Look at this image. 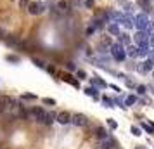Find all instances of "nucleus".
Masks as SVG:
<instances>
[{
    "label": "nucleus",
    "mask_w": 154,
    "mask_h": 149,
    "mask_svg": "<svg viewBox=\"0 0 154 149\" xmlns=\"http://www.w3.org/2000/svg\"><path fill=\"white\" fill-rule=\"evenodd\" d=\"M111 56L116 59V61H125V57H126V52H125V49H123V45L121 44H113L111 45Z\"/></svg>",
    "instance_id": "1"
},
{
    "label": "nucleus",
    "mask_w": 154,
    "mask_h": 149,
    "mask_svg": "<svg viewBox=\"0 0 154 149\" xmlns=\"http://www.w3.org/2000/svg\"><path fill=\"white\" fill-rule=\"evenodd\" d=\"M134 23H135V28L139 31H144L149 25V19H147V14H137L135 19H134Z\"/></svg>",
    "instance_id": "2"
},
{
    "label": "nucleus",
    "mask_w": 154,
    "mask_h": 149,
    "mask_svg": "<svg viewBox=\"0 0 154 149\" xmlns=\"http://www.w3.org/2000/svg\"><path fill=\"white\" fill-rule=\"evenodd\" d=\"M28 11H30V14L38 16V14H43V12H45V5L40 4V2H31L30 7H28Z\"/></svg>",
    "instance_id": "3"
},
{
    "label": "nucleus",
    "mask_w": 154,
    "mask_h": 149,
    "mask_svg": "<svg viewBox=\"0 0 154 149\" xmlns=\"http://www.w3.org/2000/svg\"><path fill=\"white\" fill-rule=\"evenodd\" d=\"M71 123H73V125H76V126H87V125H89V120H87V116H85V115L76 113V115H73V116H71Z\"/></svg>",
    "instance_id": "4"
},
{
    "label": "nucleus",
    "mask_w": 154,
    "mask_h": 149,
    "mask_svg": "<svg viewBox=\"0 0 154 149\" xmlns=\"http://www.w3.org/2000/svg\"><path fill=\"white\" fill-rule=\"evenodd\" d=\"M28 116H31L35 121H42V123H43V118H45V111H43L42 108H33V109L28 113Z\"/></svg>",
    "instance_id": "5"
},
{
    "label": "nucleus",
    "mask_w": 154,
    "mask_h": 149,
    "mask_svg": "<svg viewBox=\"0 0 154 149\" xmlns=\"http://www.w3.org/2000/svg\"><path fill=\"white\" fill-rule=\"evenodd\" d=\"M94 137L100 142V140H106L107 137H111V135H109V132L104 128V126H97V128L94 130Z\"/></svg>",
    "instance_id": "6"
},
{
    "label": "nucleus",
    "mask_w": 154,
    "mask_h": 149,
    "mask_svg": "<svg viewBox=\"0 0 154 149\" xmlns=\"http://www.w3.org/2000/svg\"><path fill=\"white\" fill-rule=\"evenodd\" d=\"M135 44H137L139 47H142V45H149V36H147L144 31H139V33L135 35Z\"/></svg>",
    "instance_id": "7"
},
{
    "label": "nucleus",
    "mask_w": 154,
    "mask_h": 149,
    "mask_svg": "<svg viewBox=\"0 0 154 149\" xmlns=\"http://www.w3.org/2000/svg\"><path fill=\"white\" fill-rule=\"evenodd\" d=\"M71 116H73V115H69L68 111H61L56 120H57L61 125H68V123H71Z\"/></svg>",
    "instance_id": "8"
},
{
    "label": "nucleus",
    "mask_w": 154,
    "mask_h": 149,
    "mask_svg": "<svg viewBox=\"0 0 154 149\" xmlns=\"http://www.w3.org/2000/svg\"><path fill=\"white\" fill-rule=\"evenodd\" d=\"M152 68H154V61H152V59H147L145 62H142V66H139V71L147 73V71H151Z\"/></svg>",
    "instance_id": "9"
},
{
    "label": "nucleus",
    "mask_w": 154,
    "mask_h": 149,
    "mask_svg": "<svg viewBox=\"0 0 154 149\" xmlns=\"http://www.w3.org/2000/svg\"><path fill=\"white\" fill-rule=\"evenodd\" d=\"M107 31H109V35L118 36V35H120V26H118V23H109V25H107Z\"/></svg>",
    "instance_id": "10"
},
{
    "label": "nucleus",
    "mask_w": 154,
    "mask_h": 149,
    "mask_svg": "<svg viewBox=\"0 0 154 149\" xmlns=\"http://www.w3.org/2000/svg\"><path fill=\"white\" fill-rule=\"evenodd\" d=\"M56 7L59 9V12H69V9H71V5L66 2V0H61V2H57Z\"/></svg>",
    "instance_id": "11"
},
{
    "label": "nucleus",
    "mask_w": 154,
    "mask_h": 149,
    "mask_svg": "<svg viewBox=\"0 0 154 149\" xmlns=\"http://www.w3.org/2000/svg\"><path fill=\"white\" fill-rule=\"evenodd\" d=\"M126 54H128L130 57H139V45H128Z\"/></svg>",
    "instance_id": "12"
},
{
    "label": "nucleus",
    "mask_w": 154,
    "mask_h": 149,
    "mask_svg": "<svg viewBox=\"0 0 154 149\" xmlns=\"http://www.w3.org/2000/svg\"><path fill=\"white\" fill-rule=\"evenodd\" d=\"M121 23H123V25H125V28H128V30L135 26V23H134V19H132L130 16H125V17H123V21H121Z\"/></svg>",
    "instance_id": "13"
},
{
    "label": "nucleus",
    "mask_w": 154,
    "mask_h": 149,
    "mask_svg": "<svg viewBox=\"0 0 154 149\" xmlns=\"http://www.w3.org/2000/svg\"><path fill=\"white\" fill-rule=\"evenodd\" d=\"M57 118V115H54V113H45V118H43V123L45 125H50L54 120Z\"/></svg>",
    "instance_id": "14"
},
{
    "label": "nucleus",
    "mask_w": 154,
    "mask_h": 149,
    "mask_svg": "<svg viewBox=\"0 0 154 149\" xmlns=\"http://www.w3.org/2000/svg\"><path fill=\"white\" fill-rule=\"evenodd\" d=\"M118 38H120V44H121V45H128V44H130V36H128L126 33H120Z\"/></svg>",
    "instance_id": "15"
},
{
    "label": "nucleus",
    "mask_w": 154,
    "mask_h": 149,
    "mask_svg": "<svg viewBox=\"0 0 154 149\" xmlns=\"http://www.w3.org/2000/svg\"><path fill=\"white\" fill-rule=\"evenodd\" d=\"M62 80H64V81H68V83H71L73 87H78V81H76L71 75H62Z\"/></svg>",
    "instance_id": "16"
},
{
    "label": "nucleus",
    "mask_w": 154,
    "mask_h": 149,
    "mask_svg": "<svg viewBox=\"0 0 154 149\" xmlns=\"http://www.w3.org/2000/svg\"><path fill=\"white\" fill-rule=\"evenodd\" d=\"M100 45H102V47H111V45H113L111 36H102V40H100Z\"/></svg>",
    "instance_id": "17"
},
{
    "label": "nucleus",
    "mask_w": 154,
    "mask_h": 149,
    "mask_svg": "<svg viewBox=\"0 0 154 149\" xmlns=\"http://www.w3.org/2000/svg\"><path fill=\"white\" fill-rule=\"evenodd\" d=\"M135 102H137V97H135V95H128V97H126V101H125V108H126V106L135 104Z\"/></svg>",
    "instance_id": "18"
},
{
    "label": "nucleus",
    "mask_w": 154,
    "mask_h": 149,
    "mask_svg": "<svg viewBox=\"0 0 154 149\" xmlns=\"http://www.w3.org/2000/svg\"><path fill=\"white\" fill-rule=\"evenodd\" d=\"M42 102H43V104H47V106H56V101H54V99H50V97H43V99H42Z\"/></svg>",
    "instance_id": "19"
},
{
    "label": "nucleus",
    "mask_w": 154,
    "mask_h": 149,
    "mask_svg": "<svg viewBox=\"0 0 154 149\" xmlns=\"http://www.w3.org/2000/svg\"><path fill=\"white\" fill-rule=\"evenodd\" d=\"M94 85H99V87H102V89H104V87H107V85H106V81H102L99 76H95V80H94Z\"/></svg>",
    "instance_id": "20"
},
{
    "label": "nucleus",
    "mask_w": 154,
    "mask_h": 149,
    "mask_svg": "<svg viewBox=\"0 0 154 149\" xmlns=\"http://www.w3.org/2000/svg\"><path fill=\"white\" fill-rule=\"evenodd\" d=\"M102 102H104V104L107 106V108H111V106H113V101H111V99H109V97H106V95L102 97Z\"/></svg>",
    "instance_id": "21"
},
{
    "label": "nucleus",
    "mask_w": 154,
    "mask_h": 149,
    "mask_svg": "<svg viewBox=\"0 0 154 149\" xmlns=\"http://www.w3.org/2000/svg\"><path fill=\"white\" fill-rule=\"evenodd\" d=\"M142 128H144L145 132H149V134H154V128H152L151 125H145V123H142Z\"/></svg>",
    "instance_id": "22"
},
{
    "label": "nucleus",
    "mask_w": 154,
    "mask_h": 149,
    "mask_svg": "<svg viewBox=\"0 0 154 149\" xmlns=\"http://www.w3.org/2000/svg\"><path fill=\"white\" fill-rule=\"evenodd\" d=\"M19 7L26 9V7H30V2H28V0H19Z\"/></svg>",
    "instance_id": "23"
},
{
    "label": "nucleus",
    "mask_w": 154,
    "mask_h": 149,
    "mask_svg": "<svg viewBox=\"0 0 154 149\" xmlns=\"http://www.w3.org/2000/svg\"><path fill=\"white\" fill-rule=\"evenodd\" d=\"M85 92L89 94V95H92V97H97V89H87Z\"/></svg>",
    "instance_id": "24"
},
{
    "label": "nucleus",
    "mask_w": 154,
    "mask_h": 149,
    "mask_svg": "<svg viewBox=\"0 0 154 149\" xmlns=\"http://www.w3.org/2000/svg\"><path fill=\"white\" fill-rule=\"evenodd\" d=\"M107 125H109V126H111V128H113V130H116V128H118V123H116L114 120H107Z\"/></svg>",
    "instance_id": "25"
},
{
    "label": "nucleus",
    "mask_w": 154,
    "mask_h": 149,
    "mask_svg": "<svg viewBox=\"0 0 154 149\" xmlns=\"http://www.w3.org/2000/svg\"><path fill=\"white\" fill-rule=\"evenodd\" d=\"M132 134H134V135H140V128H139V126H132Z\"/></svg>",
    "instance_id": "26"
},
{
    "label": "nucleus",
    "mask_w": 154,
    "mask_h": 149,
    "mask_svg": "<svg viewBox=\"0 0 154 149\" xmlns=\"http://www.w3.org/2000/svg\"><path fill=\"white\" fill-rule=\"evenodd\" d=\"M85 7L92 9V7H94V0H85Z\"/></svg>",
    "instance_id": "27"
},
{
    "label": "nucleus",
    "mask_w": 154,
    "mask_h": 149,
    "mask_svg": "<svg viewBox=\"0 0 154 149\" xmlns=\"http://www.w3.org/2000/svg\"><path fill=\"white\" fill-rule=\"evenodd\" d=\"M137 92H139V94H145V87H144V85H139V87H137Z\"/></svg>",
    "instance_id": "28"
},
{
    "label": "nucleus",
    "mask_w": 154,
    "mask_h": 149,
    "mask_svg": "<svg viewBox=\"0 0 154 149\" xmlns=\"http://www.w3.org/2000/svg\"><path fill=\"white\" fill-rule=\"evenodd\" d=\"M5 109H7V108H5V104H4V101H2V99H0V113H4Z\"/></svg>",
    "instance_id": "29"
},
{
    "label": "nucleus",
    "mask_w": 154,
    "mask_h": 149,
    "mask_svg": "<svg viewBox=\"0 0 154 149\" xmlns=\"http://www.w3.org/2000/svg\"><path fill=\"white\" fill-rule=\"evenodd\" d=\"M23 99H36V97H35V95H31V94H24V95H23Z\"/></svg>",
    "instance_id": "30"
},
{
    "label": "nucleus",
    "mask_w": 154,
    "mask_h": 149,
    "mask_svg": "<svg viewBox=\"0 0 154 149\" xmlns=\"http://www.w3.org/2000/svg\"><path fill=\"white\" fill-rule=\"evenodd\" d=\"M149 44H151V45H152V47H154V33H152V35H151V36H149Z\"/></svg>",
    "instance_id": "31"
},
{
    "label": "nucleus",
    "mask_w": 154,
    "mask_h": 149,
    "mask_svg": "<svg viewBox=\"0 0 154 149\" xmlns=\"http://www.w3.org/2000/svg\"><path fill=\"white\" fill-rule=\"evenodd\" d=\"M126 85H128V87H134V81H132V80H128V78H126Z\"/></svg>",
    "instance_id": "32"
},
{
    "label": "nucleus",
    "mask_w": 154,
    "mask_h": 149,
    "mask_svg": "<svg viewBox=\"0 0 154 149\" xmlns=\"http://www.w3.org/2000/svg\"><path fill=\"white\" fill-rule=\"evenodd\" d=\"M78 76H80V78L83 80V78H85V71H78Z\"/></svg>",
    "instance_id": "33"
},
{
    "label": "nucleus",
    "mask_w": 154,
    "mask_h": 149,
    "mask_svg": "<svg viewBox=\"0 0 154 149\" xmlns=\"http://www.w3.org/2000/svg\"><path fill=\"white\" fill-rule=\"evenodd\" d=\"M137 149H144V147H142V146H139V147H137Z\"/></svg>",
    "instance_id": "34"
},
{
    "label": "nucleus",
    "mask_w": 154,
    "mask_h": 149,
    "mask_svg": "<svg viewBox=\"0 0 154 149\" xmlns=\"http://www.w3.org/2000/svg\"><path fill=\"white\" fill-rule=\"evenodd\" d=\"M151 59H152V61H154V54H152V56H151Z\"/></svg>",
    "instance_id": "35"
},
{
    "label": "nucleus",
    "mask_w": 154,
    "mask_h": 149,
    "mask_svg": "<svg viewBox=\"0 0 154 149\" xmlns=\"http://www.w3.org/2000/svg\"><path fill=\"white\" fill-rule=\"evenodd\" d=\"M151 126H152V128H154V123H152V125H151Z\"/></svg>",
    "instance_id": "36"
}]
</instances>
